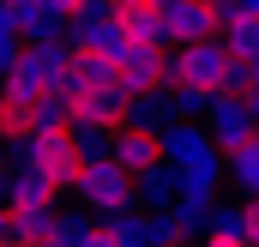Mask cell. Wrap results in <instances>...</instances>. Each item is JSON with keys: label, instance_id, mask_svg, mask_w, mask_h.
<instances>
[{"label": "cell", "instance_id": "cell-1", "mask_svg": "<svg viewBox=\"0 0 259 247\" xmlns=\"http://www.w3.org/2000/svg\"><path fill=\"white\" fill-rule=\"evenodd\" d=\"M12 175H30V181H49L55 193H72L84 175V157H78L72 133H30L12 145Z\"/></svg>", "mask_w": 259, "mask_h": 247}, {"label": "cell", "instance_id": "cell-2", "mask_svg": "<svg viewBox=\"0 0 259 247\" xmlns=\"http://www.w3.org/2000/svg\"><path fill=\"white\" fill-rule=\"evenodd\" d=\"M72 199H78V211H91L97 223H109V217H121V211H139V181H133L121 163L103 157V163H84Z\"/></svg>", "mask_w": 259, "mask_h": 247}, {"label": "cell", "instance_id": "cell-3", "mask_svg": "<svg viewBox=\"0 0 259 247\" xmlns=\"http://www.w3.org/2000/svg\"><path fill=\"white\" fill-rule=\"evenodd\" d=\"M72 61H78L72 43H30L18 55V66H12V85H24V91H66Z\"/></svg>", "mask_w": 259, "mask_h": 247}, {"label": "cell", "instance_id": "cell-4", "mask_svg": "<svg viewBox=\"0 0 259 247\" xmlns=\"http://www.w3.org/2000/svg\"><path fill=\"white\" fill-rule=\"evenodd\" d=\"M217 30H223V18H217V0H175V6L163 12V36H169V49L211 43Z\"/></svg>", "mask_w": 259, "mask_h": 247}, {"label": "cell", "instance_id": "cell-5", "mask_svg": "<svg viewBox=\"0 0 259 247\" xmlns=\"http://www.w3.org/2000/svg\"><path fill=\"white\" fill-rule=\"evenodd\" d=\"M205 133H211V145L229 157V151H241L247 139H259V121H253V103L247 97H217V109H211V121H205Z\"/></svg>", "mask_w": 259, "mask_h": 247}, {"label": "cell", "instance_id": "cell-6", "mask_svg": "<svg viewBox=\"0 0 259 247\" xmlns=\"http://www.w3.org/2000/svg\"><path fill=\"white\" fill-rule=\"evenodd\" d=\"M127 109H133V91L121 85V78H109V85H97V91H84V97H78V115H72V121L121 133V127H127Z\"/></svg>", "mask_w": 259, "mask_h": 247}, {"label": "cell", "instance_id": "cell-7", "mask_svg": "<svg viewBox=\"0 0 259 247\" xmlns=\"http://www.w3.org/2000/svg\"><path fill=\"white\" fill-rule=\"evenodd\" d=\"M163 55H169V49L127 43V55L115 61V72H121V85H127L133 97H151V91H163Z\"/></svg>", "mask_w": 259, "mask_h": 247}, {"label": "cell", "instance_id": "cell-8", "mask_svg": "<svg viewBox=\"0 0 259 247\" xmlns=\"http://www.w3.org/2000/svg\"><path fill=\"white\" fill-rule=\"evenodd\" d=\"M109 163H121L133 181H139V175L163 169V139H157V133H139V127H121V133H115V151H109Z\"/></svg>", "mask_w": 259, "mask_h": 247}, {"label": "cell", "instance_id": "cell-9", "mask_svg": "<svg viewBox=\"0 0 259 247\" xmlns=\"http://www.w3.org/2000/svg\"><path fill=\"white\" fill-rule=\"evenodd\" d=\"M115 24H121V36H127V43H151V49H169L157 0H115Z\"/></svg>", "mask_w": 259, "mask_h": 247}, {"label": "cell", "instance_id": "cell-10", "mask_svg": "<svg viewBox=\"0 0 259 247\" xmlns=\"http://www.w3.org/2000/svg\"><path fill=\"white\" fill-rule=\"evenodd\" d=\"M12 24H18V43H66V18L49 12L42 0H12Z\"/></svg>", "mask_w": 259, "mask_h": 247}, {"label": "cell", "instance_id": "cell-11", "mask_svg": "<svg viewBox=\"0 0 259 247\" xmlns=\"http://www.w3.org/2000/svg\"><path fill=\"white\" fill-rule=\"evenodd\" d=\"M211 151H217V145H211V133L199 121H175L163 133V163H169V169H193L199 157H211Z\"/></svg>", "mask_w": 259, "mask_h": 247}, {"label": "cell", "instance_id": "cell-12", "mask_svg": "<svg viewBox=\"0 0 259 247\" xmlns=\"http://www.w3.org/2000/svg\"><path fill=\"white\" fill-rule=\"evenodd\" d=\"M175 121H181V115H175V97H169V91L133 97V109H127V127H139V133H157V139H163Z\"/></svg>", "mask_w": 259, "mask_h": 247}, {"label": "cell", "instance_id": "cell-13", "mask_svg": "<svg viewBox=\"0 0 259 247\" xmlns=\"http://www.w3.org/2000/svg\"><path fill=\"white\" fill-rule=\"evenodd\" d=\"M181 205V169H151V175H139V211H175Z\"/></svg>", "mask_w": 259, "mask_h": 247}, {"label": "cell", "instance_id": "cell-14", "mask_svg": "<svg viewBox=\"0 0 259 247\" xmlns=\"http://www.w3.org/2000/svg\"><path fill=\"white\" fill-rule=\"evenodd\" d=\"M229 181L241 199H259V139H247L241 151H229Z\"/></svg>", "mask_w": 259, "mask_h": 247}, {"label": "cell", "instance_id": "cell-15", "mask_svg": "<svg viewBox=\"0 0 259 247\" xmlns=\"http://www.w3.org/2000/svg\"><path fill=\"white\" fill-rule=\"evenodd\" d=\"M211 211H217V199H205V193H181L175 223H181V235H187V241H193V235H211Z\"/></svg>", "mask_w": 259, "mask_h": 247}, {"label": "cell", "instance_id": "cell-16", "mask_svg": "<svg viewBox=\"0 0 259 247\" xmlns=\"http://www.w3.org/2000/svg\"><path fill=\"white\" fill-rule=\"evenodd\" d=\"M217 43H223L235 61H247V66L259 61V24H253V18H229V24L217 30Z\"/></svg>", "mask_w": 259, "mask_h": 247}, {"label": "cell", "instance_id": "cell-17", "mask_svg": "<svg viewBox=\"0 0 259 247\" xmlns=\"http://www.w3.org/2000/svg\"><path fill=\"white\" fill-rule=\"evenodd\" d=\"M211 235L247 247V205H217V211H211Z\"/></svg>", "mask_w": 259, "mask_h": 247}, {"label": "cell", "instance_id": "cell-18", "mask_svg": "<svg viewBox=\"0 0 259 247\" xmlns=\"http://www.w3.org/2000/svg\"><path fill=\"white\" fill-rule=\"evenodd\" d=\"M145 235H151V247H187L175 211H145Z\"/></svg>", "mask_w": 259, "mask_h": 247}, {"label": "cell", "instance_id": "cell-19", "mask_svg": "<svg viewBox=\"0 0 259 247\" xmlns=\"http://www.w3.org/2000/svg\"><path fill=\"white\" fill-rule=\"evenodd\" d=\"M66 247H115V235H109V223H91L78 241H66Z\"/></svg>", "mask_w": 259, "mask_h": 247}, {"label": "cell", "instance_id": "cell-20", "mask_svg": "<svg viewBox=\"0 0 259 247\" xmlns=\"http://www.w3.org/2000/svg\"><path fill=\"white\" fill-rule=\"evenodd\" d=\"M42 6H49V12H61V18H78L91 0H42Z\"/></svg>", "mask_w": 259, "mask_h": 247}, {"label": "cell", "instance_id": "cell-21", "mask_svg": "<svg viewBox=\"0 0 259 247\" xmlns=\"http://www.w3.org/2000/svg\"><path fill=\"white\" fill-rule=\"evenodd\" d=\"M247 205V247H259V199H241Z\"/></svg>", "mask_w": 259, "mask_h": 247}, {"label": "cell", "instance_id": "cell-22", "mask_svg": "<svg viewBox=\"0 0 259 247\" xmlns=\"http://www.w3.org/2000/svg\"><path fill=\"white\" fill-rule=\"evenodd\" d=\"M199 247H241V241H217V235H205V241H199Z\"/></svg>", "mask_w": 259, "mask_h": 247}, {"label": "cell", "instance_id": "cell-23", "mask_svg": "<svg viewBox=\"0 0 259 247\" xmlns=\"http://www.w3.org/2000/svg\"><path fill=\"white\" fill-rule=\"evenodd\" d=\"M253 97H259V61H253Z\"/></svg>", "mask_w": 259, "mask_h": 247}, {"label": "cell", "instance_id": "cell-24", "mask_svg": "<svg viewBox=\"0 0 259 247\" xmlns=\"http://www.w3.org/2000/svg\"><path fill=\"white\" fill-rule=\"evenodd\" d=\"M247 103H253V121H259V97H247Z\"/></svg>", "mask_w": 259, "mask_h": 247}]
</instances>
